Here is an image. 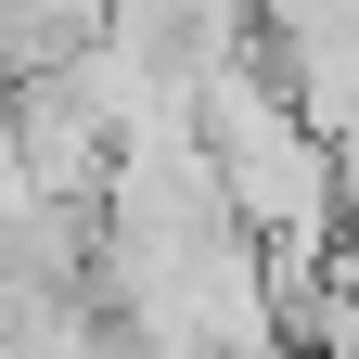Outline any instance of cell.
Returning <instances> with one entry per match:
<instances>
[{
    "label": "cell",
    "instance_id": "1",
    "mask_svg": "<svg viewBox=\"0 0 359 359\" xmlns=\"http://www.w3.org/2000/svg\"><path fill=\"white\" fill-rule=\"evenodd\" d=\"M77 0H0V90H13V77H52L65 52H77Z\"/></svg>",
    "mask_w": 359,
    "mask_h": 359
},
{
    "label": "cell",
    "instance_id": "2",
    "mask_svg": "<svg viewBox=\"0 0 359 359\" xmlns=\"http://www.w3.org/2000/svg\"><path fill=\"white\" fill-rule=\"evenodd\" d=\"M283 334H295V359H359V269H346V257H334V283L308 295Z\"/></svg>",
    "mask_w": 359,
    "mask_h": 359
},
{
    "label": "cell",
    "instance_id": "3",
    "mask_svg": "<svg viewBox=\"0 0 359 359\" xmlns=\"http://www.w3.org/2000/svg\"><path fill=\"white\" fill-rule=\"evenodd\" d=\"M26 218H39V180H26V154H13V116H0V257H13Z\"/></svg>",
    "mask_w": 359,
    "mask_h": 359
}]
</instances>
